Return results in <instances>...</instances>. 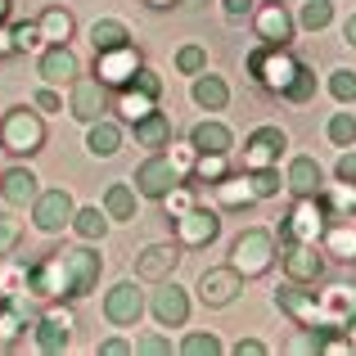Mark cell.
I'll return each mask as SVG.
<instances>
[{"instance_id": "c3c4849f", "label": "cell", "mask_w": 356, "mask_h": 356, "mask_svg": "<svg viewBox=\"0 0 356 356\" xmlns=\"http://www.w3.org/2000/svg\"><path fill=\"white\" fill-rule=\"evenodd\" d=\"M172 163H176V167H181V172H190V167H194V163H199V158H194V140H190V145H176V154H172Z\"/></svg>"}, {"instance_id": "30bf717a", "label": "cell", "mask_w": 356, "mask_h": 356, "mask_svg": "<svg viewBox=\"0 0 356 356\" xmlns=\"http://www.w3.org/2000/svg\"><path fill=\"white\" fill-rule=\"evenodd\" d=\"M235 293H239V270L235 266H212V270H203L199 298L208 307H230V302H235Z\"/></svg>"}, {"instance_id": "9a60e30c", "label": "cell", "mask_w": 356, "mask_h": 356, "mask_svg": "<svg viewBox=\"0 0 356 356\" xmlns=\"http://www.w3.org/2000/svg\"><path fill=\"white\" fill-rule=\"evenodd\" d=\"M284 270H289V280H293V284H312V280H321L325 261L316 257V243H293V239H289Z\"/></svg>"}, {"instance_id": "5b68a950", "label": "cell", "mask_w": 356, "mask_h": 356, "mask_svg": "<svg viewBox=\"0 0 356 356\" xmlns=\"http://www.w3.org/2000/svg\"><path fill=\"white\" fill-rule=\"evenodd\" d=\"M140 72V54H136V45H118V50H99L95 54V77L104 81V86H127L131 77Z\"/></svg>"}, {"instance_id": "d6986e66", "label": "cell", "mask_w": 356, "mask_h": 356, "mask_svg": "<svg viewBox=\"0 0 356 356\" xmlns=\"http://www.w3.org/2000/svg\"><path fill=\"white\" fill-rule=\"evenodd\" d=\"M63 257H68V270H72V289H77V298L90 293V289H95V280H99V257H95L90 248H63Z\"/></svg>"}, {"instance_id": "7a4b0ae2", "label": "cell", "mask_w": 356, "mask_h": 356, "mask_svg": "<svg viewBox=\"0 0 356 356\" xmlns=\"http://www.w3.org/2000/svg\"><path fill=\"white\" fill-rule=\"evenodd\" d=\"M27 284H32V293H41V298H77L72 270H68V257H63V252H54V257H45L41 266L27 270Z\"/></svg>"}, {"instance_id": "484cf974", "label": "cell", "mask_w": 356, "mask_h": 356, "mask_svg": "<svg viewBox=\"0 0 356 356\" xmlns=\"http://www.w3.org/2000/svg\"><path fill=\"white\" fill-rule=\"evenodd\" d=\"M325 252L339 261H356V230L348 221H334V226H325Z\"/></svg>"}, {"instance_id": "e0dca14e", "label": "cell", "mask_w": 356, "mask_h": 356, "mask_svg": "<svg viewBox=\"0 0 356 356\" xmlns=\"http://www.w3.org/2000/svg\"><path fill=\"white\" fill-rule=\"evenodd\" d=\"M36 176L27 172V167H14V172L0 176V194H5V203H14V208H27V203L41 199V190H36Z\"/></svg>"}, {"instance_id": "603a6c76", "label": "cell", "mask_w": 356, "mask_h": 356, "mask_svg": "<svg viewBox=\"0 0 356 356\" xmlns=\"http://www.w3.org/2000/svg\"><path fill=\"white\" fill-rule=\"evenodd\" d=\"M41 77L54 81V86H63V81H77V54L68 50V45H54V50L41 54Z\"/></svg>"}, {"instance_id": "f546056e", "label": "cell", "mask_w": 356, "mask_h": 356, "mask_svg": "<svg viewBox=\"0 0 356 356\" xmlns=\"http://www.w3.org/2000/svg\"><path fill=\"white\" fill-rule=\"evenodd\" d=\"M217 199L226 203V208H243V203L257 199V190H252V181H243V176H226V181H217Z\"/></svg>"}, {"instance_id": "60d3db41", "label": "cell", "mask_w": 356, "mask_h": 356, "mask_svg": "<svg viewBox=\"0 0 356 356\" xmlns=\"http://www.w3.org/2000/svg\"><path fill=\"white\" fill-rule=\"evenodd\" d=\"M181 352H185V356H217L221 343H217V334H190Z\"/></svg>"}, {"instance_id": "6125c7cd", "label": "cell", "mask_w": 356, "mask_h": 356, "mask_svg": "<svg viewBox=\"0 0 356 356\" xmlns=\"http://www.w3.org/2000/svg\"><path fill=\"white\" fill-rule=\"evenodd\" d=\"M203 5H208V0H185V9H203Z\"/></svg>"}, {"instance_id": "cb8c5ba5", "label": "cell", "mask_w": 356, "mask_h": 356, "mask_svg": "<svg viewBox=\"0 0 356 356\" xmlns=\"http://www.w3.org/2000/svg\"><path fill=\"white\" fill-rule=\"evenodd\" d=\"M190 140H194V149L199 154H230V127H221V122H199V127L190 131Z\"/></svg>"}, {"instance_id": "ee69618b", "label": "cell", "mask_w": 356, "mask_h": 356, "mask_svg": "<svg viewBox=\"0 0 356 356\" xmlns=\"http://www.w3.org/2000/svg\"><path fill=\"white\" fill-rule=\"evenodd\" d=\"M45 36H41V23H18L14 27V50H36Z\"/></svg>"}, {"instance_id": "4316f807", "label": "cell", "mask_w": 356, "mask_h": 356, "mask_svg": "<svg viewBox=\"0 0 356 356\" xmlns=\"http://www.w3.org/2000/svg\"><path fill=\"white\" fill-rule=\"evenodd\" d=\"M86 149L95 158H113L122 149V131L113 127V122H90V136H86Z\"/></svg>"}, {"instance_id": "1f68e13d", "label": "cell", "mask_w": 356, "mask_h": 356, "mask_svg": "<svg viewBox=\"0 0 356 356\" xmlns=\"http://www.w3.org/2000/svg\"><path fill=\"white\" fill-rule=\"evenodd\" d=\"M41 36L54 41V45H63L72 36V14H68V9H45V14H41Z\"/></svg>"}, {"instance_id": "ab89813d", "label": "cell", "mask_w": 356, "mask_h": 356, "mask_svg": "<svg viewBox=\"0 0 356 356\" xmlns=\"http://www.w3.org/2000/svg\"><path fill=\"white\" fill-rule=\"evenodd\" d=\"M194 176L199 181H226V154H199V163H194Z\"/></svg>"}, {"instance_id": "6f0895ef", "label": "cell", "mask_w": 356, "mask_h": 356, "mask_svg": "<svg viewBox=\"0 0 356 356\" xmlns=\"http://www.w3.org/2000/svg\"><path fill=\"white\" fill-rule=\"evenodd\" d=\"M14 50V32H0V54H9Z\"/></svg>"}, {"instance_id": "5bb4252c", "label": "cell", "mask_w": 356, "mask_h": 356, "mask_svg": "<svg viewBox=\"0 0 356 356\" xmlns=\"http://www.w3.org/2000/svg\"><path fill=\"white\" fill-rule=\"evenodd\" d=\"M217 230H221L217 212H203V208H190L181 221H176V235H181L185 248H203V243H212Z\"/></svg>"}, {"instance_id": "7bdbcfd3", "label": "cell", "mask_w": 356, "mask_h": 356, "mask_svg": "<svg viewBox=\"0 0 356 356\" xmlns=\"http://www.w3.org/2000/svg\"><path fill=\"white\" fill-rule=\"evenodd\" d=\"M248 181H252V190H257V199H270V194L280 190V176H275V167H257V172H252Z\"/></svg>"}, {"instance_id": "bcb514c9", "label": "cell", "mask_w": 356, "mask_h": 356, "mask_svg": "<svg viewBox=\"0 0 356 356\" xmlns=\"http://www.w3.org/2000/svg\"><path fill=\"white\" fill-rule=\"evenodd\" d=\"M18 235H23V230H18V221L0 217V257H5V252H9V248L18 243Z\"/></svg>"}, {"instance_id": "94428289", "label": "cell", "mask_w": 356, "mask_h": 356, "mask_svg": "<svg viewBox=\"0 0 356 356\" xmlns=\"http://www.w3.org/2000/svg\"><path fill=\"white\" fill-rule=\"evenodd\" d=\"M5 18H9V0H0V23H5Z\"/></svg>"}, {"instance_id": "7dc6e473", "label": "cell", "mask_w": 356, "mask_h": 356, "mask_svg": "<svg viewBox=\"0 0 356 356\" xmlns=\"http://www.w3.org/2000/svg\"><path fill=\"white\" fill-rule=\"evenodd\" d=\"M136 86L145 90V95L158 99V90H163V77H158V72H149V68H140V72H136Z\"/></svg>"}, {"instance_id": "680465c9", "label": "cell", "mask_w": 356, "mask_h": 356, "mask_svg": "<svg viewBox=\"0 0 356 356\" xmlns=\"http://www.w3.org/2000/svg\"><path fill=\"white\" fill-rule=\"evenodd\" d=\"M149 5H154V9H172L176 0H149Z\"/></svg>"}, {"instance_id": "d6a6232c", "label": "cell", "mask_w": 356, "mask_h": 356, "mask_svg": "<svg viewBox=\"0 0 356 356\" xmlns=\"http://www.w3.org/2000/svg\"><path fill=\"white\" fill-rule=\"evenodd\" d=\"M118 108H122V118H127V122H140V118L154 113V95H145L140 86H136V90H122Z\"/></svg>"}, {"instance_id": "f1b7e54d", "label": "cell", "mask_w": 356, "mask_h": 356, "mask_svg": "<svg viewBox=\"0 0 356 356\" xmlns=\"http://www.w3.org/2000/svg\"><path fill=\"white\" fill-rule=\"evenodd\" d=\"M131 41V32L118 23V18H99L95 27H90V45H95V54L99 50H118V45H127Z\"/></svg>"}, {"instance_id": "7c38bea8", "label": "cell", "mask_w": 356, "mask_h": 356, "mask_svg": "<svg viewBox=\"0 0 356 356\" xmlns=\"http://www.w3.org/2000/svg\"><path fill=\"white\" fill-rule=\"evenodd\" d=\"M140 312H145V302H140V289L131 284V280H122V284L108 289V298H104V316L113 325H136L140 321Z\"/></svg>"}, {"instance_id": "2e32d148", "label": "cell", "mask_w": 356, "mask_h": 356, "mask_svg": "<svg viewBox=\"0 0 356 356\" xmlns=\"http://www.w3.org/2000/svg\"><path fill=\"white\" fill-rule=\"evenodd\" d=\"M176 261H181V252H176L172 243H149V248L136 257V275H140V280H154V284H158V280H167V275L176 270Z\"/></svg>"}, {"instance_id": "836d02e7", "label": "cell", "mask_w": 356, "mask_h": 356, "mask_svg": "<svg viewBox=\"0 0 356 356\" xmlns=\"http://www.w3.org/2000/svg\"><path fill=\"white\" fill-rule=\"evenodd\" d=\"M298 23H302L307 32H321V27L334 23V5H330V0H307L302 14H298Z\"/></svg>"}, {"instance_id": "d590c367", "label": "cell", "mask_w": 356, "mask_h": 356, "mask_svg": "<svg viewBox=\"0 0 356 356\" xmlns=\"http://www.w3.org/2000/svg\"><path fill=\"white\" fill-rule=\"evenodd\" d=\"M312 95H316V72L298 63V72H293V81H289L284 99H293V104H307V99H312Z\"/></svg>"}, {"instance_id": "83f0119b", "label": "cell", "mask_w": 356, "mask_h": 356, "mask_svg": "<svg viewBox=\"0 0 356 356\" xmlns=\"http://www.w3.org/2000/svg\"><path fill=\"white\" fill-rule=\"evenodd\" d=\"M104 212L113 221H136V194H131V185H122V181H113L104 190Z\"/></svg>"}, {"instance_id": "9f6ffc18", "label": "cell", "mask_w": 356, "mask_h": 356, "mask_svg": "<svg viewBox=\"0 0 356 356\" xmlns=\"http://www.w3.org/2000/svg\"><path fill=\"white\" fill-rule=\"evenodd\" d=\"M343 36H348V45H356V14L348 18V23H343Z\"/></svg>"}, {"instance_id": "74e56055", "label": "cell", "mask_w": 356, "mask_h": 356, "mask_svg": "<svg viewBox=\"0 0 356 356\" xmlns=\"http://www.w3.org/2000/svg\"><path fill=\"white\" fill-rule=\"evenodd\" d=\"M330 95L339 99V104H356V72L352 68L330 72Z\"/></svg>"}, {"instance_id": "ffe728a7", "label": "cell", "mask_w": 356, "mask_h": 356, "mask_svg": "<svg viewBox=\"0 0 356 356\" xmlns=\"http://www.w3.org/2000/svg\"><path fill=\"white\" fill-rule=\"evenodd\" d=\"M104 113V81H72V118L99 122Z\"/></svg>"}, {"instance_id": "52a82bcc", "label": "cell", "mask_w": 356, "mask_h": 356, "mask_svg": "<svg viewBox=\"0 0 356 356\" xmlns=\"http://www.w3.org/2000/svg\"><path fill=\"white\" fill-rule=\"evenodd\" d=\"M72 217H77V208H72L68 190H45L41 199H36V208H32L36 230H45V235H54V230L72 226Z\"/></svg>"}, {"instance_id": "4dcf8cb0", "label": "cell", "mask_w": 356, "mask_h": 356, "mask_svg": "<svg viewBox=\"0 0 356 356\" xmlns=\"http://www.w3.org/2000/svg\"><path fill=\"white\" fill-rule=\"evenodd\" d=\"M194 99H199L203 108H226L230 104V86L221 77H199L194 81Z\"/></svg>"}, {"instance_id": "d4e9b609", "label": "cell", "mask_w": 356, "mask_h": 356, "mask_svg": "<svg viewBox=\"0 0 356 356\" xmlns=\"http://www.w3.org/2000/svg\"><path fill=\"white\" fill-rule=\"evenodd\" d=\"M131 127H136V140L145 149H163L167 140H172V122H167V113H149V118H140V122H131Z\"/></svg>"}, {"instance_id": "8992f818", "label": "cell", "mask_w": 356, "mask_h": 356, "mask_svg": "<svg viewBox=\"0 0 356 356\" xmlns=\"http://www.w3.org/2000/svg\"><path fill=\"white\" fill-rule=\"evenodd\" d=\"M289 149V136L280 127H257L248 136V145H243V167L248 172H257V167H270L280 154Z\"/></svg>"}, {"instance_id": "8d00e7d4", "label": "cell", "mask_w": 356, "mask_h": 356, "mask_svg": "<svg viewBox=\"0 0 356 356\" xmlns=\"http://www.w3.org/2000/svg\"><path fill=\"white\" fill-rule=\"evenodd\" d=\"M72 230H77L81 239H99V235L108 230V221L99 217V208H81L77 217H72Z\"/></svg>"}, {"instance_id": "3957f363", "label": "cell", "mask_w": 356, "mask_h": 356, "mask_svg": "<svg viewBox=\"0 0 356 356\" xmlns=\"http://www.w3.org/2000/svg\"><path fill=\"white\" fill-rule=\"evenodd\" d=\"M230 266L239 270V275H261V270L270 266V257H275V243H270L266 230H248V235L235 239V252H230Z\"/></svg>"}, {"instance_id": "816d5d0a", "label": "cell", "mask_w": 356, "mask_h": 356, "mask_svg": "<svg viewBox=\"0 0 356 356\" xmlns=\"http://www.w3.org/2000/svg\"><path fill=\"white\" fill-rule=\"evenodd\" d=\"M235 356H266V348H261L257 339H239L235 343Z\"/></svg>"}, {"instance_id": "11a10c76", "label": "cell", "mask_w": 356, "mask_h": 356, "mask_svg": "<svg viewBox=\"0 0 356 356\" xmlns=\"http://www.w3.org/2000/svg\"><path fill=\"white\" fill-rule=\"evenodd\" d=\"M36 108H45V113H54V108H59V95H54V90H41V95H36Z\"/></svg>"}, {"instance_id": "be15d7a7", "label": "cell", "mask_w": 356, "mask_h": 356, "mask_svg": "<svg viewBox=\"0 0 356 356\" xmlns=\"http://www.w3.org/2000/svg\"><path fill=\"white\" fill-rule=\"evenodd\" d=\"M0 293H5V289H0Z\"/></svg>"}, {"instance_id": "7402d4cb", "label": "cell", "mask_w": 356, "mask_h": 356, "mask_svg": "<svg viewBox=\"0 0 356 356\" xmlns=\"http://www.w3.org/2000/svg\"><path fill=\"white\" fill-rule=\"evenodd\" d=\"M257 36L270 45H284L293 36V18L284 14V5H261L257 9Z\"/></svg>"}, {"instance_id": "91938a15", "label": "cell", "mask_w": 356, "mask_h": 356, "mask_svg": "<svg viewBox=\"0 0 356 356\" xmlns=\"http://www.w3.org/2000/svg\"><path fill=\"white\" fill-rule=\"evenodd\" d=\"M348 339L356 343V312H352V321H348Z\"/></svg>"}, {"instance_id": "b9f144b4", "label": "cell", "mask_w": 356, "mask_h": 356, "mask_svg": "<svg viewBox=\"0 0 356 356\" xmlns=\"http://www.w3.org/2000/svg\"><path fill=\"white\" fill-rule=\"evenodd\" d=\"M176 68L181 72H203L208 68V50H203V45H185V50L176 54Z\"/></svg>"}, {"instance_id": "277c9868", "label": "cell", "mask_w": 356, "mask_h": 356, "mask_svg": "<svg viewBox=\"0 0 356 356\" xmlns=\"http://www.w3.org/2000/svg\"><path fill=\"white\" fill-rule=\"evenodd\" d=\"M248 68H252V77H257L266 90H280V95H284L289 81H293V72H298V63L289 59L284 45H270V50H261L257 59L248 63Z\"/></svg>"}, {"instance_id": "ac0fdd59", "label": "cell", "mask_w": 356, "mask_h": 356, "mask_svg": "<svg viewBox=\"0 0 356 356\" xmlns=\"http://www.w3.org/2000/svg\"><path fill=\"white\" fill-rule=\"evenodd\" d=\"M284 185L298 194V199H316V194L325 190V176H321V167H316V158H293Z\"/></svg>"}, {"instance_id": "db71d44e", "label": "cell", "mask_w": 356, "mask_h": 356, "mask_svg": "<svg viewBox=\"0 0 356 356\" xmlns=\"http://www.w3.org/2000/svg\"><path fill=\"white\" fill-rule=\"evenodd\" d=\"M226 14H230V18H243V14H252V0H226Z\"/></svg>"}, {"instance_id": "ba28073f", "label": "cell", "mask_w": 356, "mask_h": 356, "mask_svg": "<svg viewBox=\"0 0 356 356\" xmlns=\"http://www.w3.org/2000/svg\"><path fill=\"white\" fill-rule=\"evenodd\" d=\"M136 185H140V194H149V199H163L167 190H176L181 185V167L172 163V158H149V163H140V172H136Z\"/></svg>"}, {"instance_id": "f6af8a7d", "label": "cell", "mask_w": 356, "mask_h": 356, "mask_svg": "<svg viewBox=\"0 0 356 356\" xmlns=\"http://www.w3.org/2000/svg\"><path fill=\"white\" fill-rule=\"evenodd\" d=\"M136 352H145V356H167V352H172V343L158 339V334H145V339L136 343Z\"/></svg>"}, {"instance_id": "f907efd6", "label": "cell", "mask_w": 356, "mask_h": 356, "mask_svg": "<svg viewBox=\"0 0 356 356\" xmlns=\"http://www.w3.org/2000/svg\"><path fill=\"white\" fill-rule=\"evenodd\" d=\"M293 352H325V334H302L293 343Z\"/></svg>"}, {"instance_id": "9c48e42d", "label": "cell", "mask_w": 356, "mask_h": 356, "mask_svg": "<svg viewBox=\"0 0 356 356\" xmlns=\"http://www.w3.org/2000/svg\"><path fill=\"white\" fill-rule=\"evenodd\" d=\"M325 235V208L316 199H298V208H293V217H289V226H284V243L293 239V243H316Z\"/></svg>"}, {"instance_id": "6da1fadb", "label": "cell", "mask_w": 356, "mask_h": 356, "mask_svg": "<svg viewBox=\"0 0 356 356\" xmlns=\"http://www.w3.org/2000/svg\"><path fill=\"white\" fill-rule=\"evenodd\" d=\"M0 145H5L9 154H36V149L45 145L41 118H36L32 108H14V113L0 122Z\"/></svg>"}, {"instance_id": "f35d334b", "label": "cell", "mask_w": 356, "mask_h": 356, "mask_svg": "<svg viewBox=\"0 0 356 356\" xmlns=\"http://www.w3.org/2000/svg\"><path fill=\"white\" fill-rule=\"evenodd\" d=\"M330 140H334L339 149H352V145H356V118H352V113H334V118H330Z\"/></svg>"}, {"instance_id": "4fadbf2b", "label": "cell", "mask_w": 356, "mask_h": 356, "mask_svg": "<svg viewBox=\"0 0 356 356\" xmlns=\"http://www.w3.org/2000/svg\"><path fill=\"white\" fill-rule=\"evenodd\" d=\"M154 321H158V325H185V321H190V298H185L181 284H167V280H158Z\"/></svg>"}, {"instance_id": "e575fe53", "label": "cell", "mask_w": 356, "mask_h": 356, "mask_svg": "<svg viewBox=\"0 0 356 356\" xmlns=\"http://www.w3.org/2000/svg\"><path fill=\"white\" fill-rule=\"evenodd\" d=\"M163 208H167V217H172V221H181L185 212L199 208V203H194V190H190V185H176V190L163 194Z\"/></svg>"}, {"instance_id": "f5cc1de1", "label": "cell", "mask_w": 356, "mask_h": 356, "mask_svg": "<svg viewBox=\"0 0 356 356\" xmlns=\"http://www.w3.org/2000/svg\"><path fill=\"white\" fill-rule=\"evenodd\" d=\"M99 352H104V356H127V352H131V343H122V339H104V343H99Z\"/></svg>"}, {"instance_id": "681fc988", "label": "cell", "mask_w": 356, "mask_h": 356, "mask_svg": "<svg viewBox=\"0 0 356 356\" xmlns=\"http://www.w3.org/2000/svg\"><path fill=\"white\" fill-rule=\"evenodd\" d=\"M339 181L343 185H356V154H343L339 158Z\"/></svg>"}, {"instance_id": "8fae6325", "label": "cell", "mask_w": 356, "mask_h": 356, "mask_svg": "<svg viewBox=\"0 0 356 356\" xmlns=\"http://www.w3.org/2000/svg\"><path fill=\"white\" fill-rule=\"evenodd\" d=\"M68 339H72V312L50 307V312L36 321V348H41V352H63Z\"/></svg>"}, {"instance_id": "44dd1931", "label": "cell", "mask_w": 356, "mask_h": 356, "mask_svg": "<svg viewBox=\"0 0 356 356\" xmlns=\"http://www.w3.org/2000/svg\"><path fill=\"white\" fill-rule=\"evenodd\" d=\"M280 307H284L293 321H302L307 330H316V325H325V307L316 302L312 293H302V289H284L280 293Z\"/></svg>"}]
</instances>
